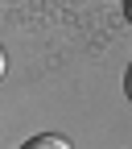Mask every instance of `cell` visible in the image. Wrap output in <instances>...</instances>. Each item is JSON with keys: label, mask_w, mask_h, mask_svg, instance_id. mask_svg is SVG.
<instances>
[{"label": "cell", "mask_w": 132, "mask_h": 149, "mask_svg": "<svg viewBox=\"0 0 132 149\" xmlns=\"http://www.w3.org/2000/svg\"><path fill=\"white\" fill-rule=\"evenodd\" d=\"M21 149H70L62 137H54V133H37V137H29Z\"/></svg>", "instance_id": "1"}, {"label": "cell", "mask_w": 132, "mask_h": 149, "mask_svg": "<svg viewBox=\"0 0 132 149\" xmlns=\"http://www.w3.org/2000/svg\"><path fill=\"white\" fill-rule=\"evenodd\" d=\"M124 95H128V100H132V66H128V70H124Z\"/></svg>", "instance_id": "2"}, {"label": "cell", "mask_w": 132, "mask_h": 149, "mask_svg": "<svg viewBox=\"0 0 132 149\" xmlns=\"http://www.w3.org/2000/svg\"><path fill=\"white\" fill-rule=\"evenodd\" d=\"M4 70H8V58H4V50H0V79H4Z\"/></svg>", "instance_id": "3"}, {"label": "cell", "mask_w": 132, "mask_h": 149, "mask_svg": "<svg viewBox=\"0 0 132 149\" xmlns=\"http://www.w3.org/2000/svg\"><path fill=\"white\" fill-rule=\"evenodd\" d=\"M124 17H128V21H132V0H124Z\"/></svg>", "instance_id": "4"}]
</instances>
